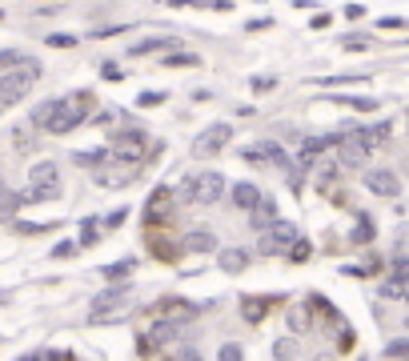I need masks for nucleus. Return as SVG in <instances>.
<instances>
[{
	"label": "nucleus",
	"instance_id": "8",
	"mask_svg": "<svg viewBox=\"0 0 409 361\" xmlns=\"http://www.w3.org/2000/svg\"><path fill=\"white\" fill-rule=\"evenodd\" d=\"M229 141H233V129H229V125H213V129H205V133L193 141V153H197L201 161H209V157H217Z\"/></svg>",
	"mask_w": 409,
	"mask_h": 361
},
{
	"label": "nucleus",
	"instance_id": "27",
	"mask_svg": "<svg viewBox=\"0 0 409 361\" xmlns=\"http://www.w3.org/2000/svg\"><path fill=\"white\" fill-rule=\"evenodd\" d=\"M381 293H385V297H401V293H405V277H393V281H385Z\"/></svg>",
	"mask_w": 409,
	"mask_h": 361
},
{
	"label": "nucleus",
	"instance_id": "36",
	"mask_svg": "<svg viewBox=\"0 0 409 361\" xmlns=\"http://www.w3.org/2000/svg\"><path fill=\"white\" fill-rule=\"evenodd\" d=\"M273 353H277L281 361H289V357H293V341H277V345H273Z\"/></svg>",
	"mask_w": 409,
	"mask_h": 361
},
{
	"label": "nucleus",
	"instance_id": "14",
	"mask_svg": "<svg viewBox=\"0 0 409 361\" xmlns=\"http://www.w3.org/2000/svg\"><path fill=\"white\" fill-rule=\"evenodd\" d=\"M277 301H281V297H245V301H241V313H245V321H261Z\"/></svg>",
	"mask_w": 409,
	"mask_h": 361
},
{
	"label": "nucleus",
	"instance_id": "29",
	"mask_svg": "<svg viewBox=\"0 0 409 361\" xmlns=\"http://www.w3.org/2000/svg\"><path fill=\"white\" fill-rule=\"evenodd\" d=\"M221 361H245V349L229 341V345H221Z\"/></svg>",
	"mask_w": 409,
	"mask_h": 361
},
{
	"label": "nucleus",
	"instance_id": "42",
	"mask_svg": "<svg viewBox=\"0 0 409 361\" xmlns=\"http://www.w3.org/2000/svg\"><path fill=\"white\" fill-rule=\"evenodd\" d=\"M181 361H201V357H197V349H185V357H181Z\"/></svg>",
	"mask_w": 409,
	"mask_h": 361
},
{
	"label": "nucleus",
	"instance_id": "37",
	"mask_svg": "<svg viewBox=\"0 0 409 361\" xmlns=\"http://www.w3.org/2000/svg\"><path fill=\"white\" fill-rule=\"evenodd\" d=\"M377 28H405V20H401V16H381Z\"/></svg>",
	"mask_w": 409,
	"mask_h": 361
},
{
	"label": "nucleus",
	"instance_id": "35",
	"mask_svg": "<svg viewBox=\"0 0 409 361\" xmlns=\"http://www.w3.org/2000/svg\"><path fill=\"white\" fill-rule=\"evenodd\" d=\"M76 253V245L73 241H57V249H52V257H73Z\"/></svg>",
	"mask_w": 409,
	"mask_h": 361
},
{
	"label": "nucleus",
	"instance_id": "9",
	"mask_svg": "<svg viewBox=\"0 0 409 361\" xmlns=\"http://www.w3.org/2000/svg\"><path fill=\"white\" fill-rule=\"evenodd\" d=\"M241 161L249 165H281V169H289V157L281 145H273V141H261V145H245L241 149Z\"/></svg>",
	"mask_w": 409,
	"mask_h": 361
},
{
	"label": "nucleus",
	"instance_id": "24",
	"mask_svg": "<svg viewBox=\"0 0 409 361\" xmlns=\"http://www.w3.org/2000/svg\"><path fill=\"white\" fill-rule=\"evenodd\" d=\"M161 49H173V40L153 37V40H141V45H133V52H136V57H141V52H161Z\"/></svg>",
	"mask_w": 409,
	"mask_h": 361
},
{
	"label": "nucleus",
	"instance_id": "20",
	"mask_svg": "<svg viewBox=\"0 0 409 361\" xmlns=\"http://www.w3.org/2000/svg\"><path fill=\"white\" fill-rule=\"evenodd\" d=\"M165 201H169V189H157V197H153L149 209H145V213H149V225H157L165 217Z\"/></svg>",
	"mask_w": 409,
	"mask_h": 361
},
{
	"label": "nucleus",
	"instance_id": "1",
	"mask_svg": "<svg viewBox=\"0 0 409 361\" xmlns=\"http://www.w3.org/2000/svg\"><path fill=\"white\" fill-rule=\"evenodd\" d=\"M93 109H97V97L93 93H69V97L61 100H52V112H49V121H45V129L49 133H69V129L76 125H85L88 117H93Z\"/></svg>",
	"mask_w": 409,
	"mask_h": 361
},
{
	"label": "nucleus",
	"instance_id": "3",
	"mask_svg": "<svg viewBox=\"0 0 409 361\" xmlns=\"http://www.w3.org/2000/svg\"><path fill=\"white\" fill-rule=\"evenodd\" d=\"M129 301H133V289H129V285H109L105 293H97V297L88 301V321H93V325L112 321Z\"/></svg>",
	"mask_w": 409,
	"mask_h": 361
},
{
	"label": "nucleus",
	"instance_id": "21",
	"mask_svg": "<svg viewBox=\"0 0 409 361\" xmlns=\"http://www.w3.org/2000/svg\"><path fill=\"white\" fill-rule=\"evenodd\" d=\"M100 217H88V221H81V245H97L100 241Z\"/></svg>",
	"mask_w": 409,
	"mask_h": 361
},
{
	"label": "nucleus",
	"instance_id": "15",
	"mask_svg": "<svg viewBox=\"0 0 409 361\" xmlns=\"http://www.w3.org/2000/svg\"><path fill=\"white\" fill-rule=\"evenodd\" d=\"M261 197H265V193H261L257 185H249V181H245V185H233V205H237V209H245V213H249Z\"/></svg>",
	"mask_w": 409,
	"mask_h": 361
},
{
	"label": "nucleus",
	"instance_id": "23",
	"mask_svg": "<svg viewBox=\"0 0 409 361\" xmlns=\"http://www.w3.org/2000/svg\"><path fill=\"white\" fill-rule=\"evenodd\" d=\"M285 253H289V261H297V265H301V261H309L313 245H309V241H301V237H297V241H293V245H289Z\"/></svg>",
	"mask_w": 409,
	"mask_h": 361
},
{
	"label": "nucleus",
	"instance_id": "41",
	"mask_svg": "<svg viewBox=\"0 0 409 361\" xmlns=\"http://www.w3.org/2000/svg\"><path fill=\"white\" fill-rule=\"evenodd\" d=\"M273 85H277L273 76H257V81H253V88H257V93H265V88H273Z\"/></svg>",
	"mask_w": 409,
	"mask_h": 361
},
{
	"label": "nucleus",
	"instance_id": "16",
	"mask_svg": "<svg viewBox=\"0 0 409 361\" xmlns=\"http://www.w3.org/2000/svg\"><path fill=\"white\" fill-rule=\"evenodd\" d=\"M73 161L93 173V169H100V165L109 161V149H81V153H73Z\"/></svg>",
	"mask_w": 409,
	"mask_h": 361
},
{
	"label": "nucleus",
	"instance_id": "19",
	"mask_svg": "<svg viewBox=\"0 0 409 361\" xmlns=\"http://www.w3.org/2000/svg\"><path fill=\"white\" fill-rule=\"evenodd\" d=\"M193 64H201L197 52H169L165 57V69H193Z\"/></svg>",
	"mask_w": 409,
	"mask_h": 361
},
{
	"label": "nucleus",
	"instance_id": "33",
	"mask_svg": "<svg viewBox=\"0 0 409 361\" xmlns=\"http://www.w3.org/2000/svg\"><path fill=\"white\" fill-rule=\"evenodd\" d=\"M13 64H20V52H13V49H4L0 52V73H8Z\"/></svg>",
	"mask_w": 409,
	"mask_h": 361
},
{
	"label": "nucleus",
	"instance_id": "31",
	"mask_svg": "<svg viewBox=\"0 0 409 361\" xmlns=\"http://www.w3.org/2000/svg\"><path fill=\"white\" fill-rule=\"evenodd\" d=\"M341 49H349V52L369 49V37H345V40H341Z\"/></svg>",
	"mask_w": 409,
	"mask_h": 361
},
{
	"label": "nucleus",
	"instance_id": "12",
	"mask_svg": "<svg viewBox=\"0 0 409 361\" xmlns=\"http://www.w3.org/2000/svg\"><path fill=\"white\" fill-rule=\"evenodd\" d=\"M249 221H253V229H269L273 221H277V205H273V197H261L253 209H249Z\"/></svg>",
	"mask_w": 409,
	"mask_h": 361
},
{
	"label": "nucleus",
	"instance_id": "40",
	"mask_svg": "<svg viewBox=\"0 0 409 361\" xmlns=\"http://www.w3.org/2000/svg\"><path fill=\"white\" fill-rule=\"evenodd\" d=\"M49 45H52V49H69V45H73V37H57V32H52Z\"/></svg>",
	"mask_w": 409,
	"mask_h": 361
},
{
	"label": "nucleus",
	"instance_id": "30",
	"mask_svg": "<svg viewBox=\"0 0 409 361\" xmlns=\"http://www.w3.org/2000/svg\"><path fill=\"white\" fill-rule=\"evenodd\" d=\"M124 217H129V209L121 205V209H112L109 217H100V225H109V229H117V225H124Z\"/></svg>",
	"mask_w": 409,
	"mask_h": 361
},
{
	"label": "nucleus",
	"instance_id": "26",
	"mask_svg": "<svg viewBox=\"0 0 409 361\" xmlns=\"http://www.w3.org/2000/svg\"><path fill=\"white\" fill-rule=\"evenodd\" d=\"M369 237H373V221H369V217H361V225L353 229V241H357V245H365Z\"/></svg>",
	"mask_w": 409,
	"mask_h": 361
},
{
	"label": "nucleus",
	"instance_id": "18",
	"mask_svg": "<svg viewBox=\"0 0 409 361\" xmlns=\"http://www.w3.org/2000/svg\"><path fill=\"white\" fill-rule=\"evenodd\" d=\"M185 249H193V253H209V249H217V241H213L205 229H197V233H185Z\"/></svg>",
	"mask_w": 409,
	"mask_h": 361
},
{
	"label": "nucleus",
	"instance_id": "13",
	"mask_svg": "<svg viewBox=\"0 0 409 361\" xmlns=\"http://www.w3.org/2000/svg\"><path fill=\"white\" fill-rule=\"evenodd\" d=\"M181 329H185V317H161V321H153V345H165V341H173Z\"/></svg>",
	"mask_w": 409,
	"mask_h": 361
},
{
	"label": "nucleus",
	"instance_id": "25",
	"mask_svg": "<svg viewBox=\"0 0 409 361\" xmlns=\"http://www.w3.org/2000/svg\"><path fill=\"white\" fill-rule=\"evenodd\" d=\"M133 269H136V261L129 257V261H121V265H105V277H109V281H117V277H129Z\"/></svg>",
	"mask_w": 409,
	"mask_h": 361
},
{
	"label": "nucleus",
	"instance_id": "10",
	"mask_svg": "<svg viewBox=\"0 0 409 361\" xmlns=\"http://www.w3.org/2000/svg\"><path fill=\"white\" fill-rule=\"evenodd\" d=\"M28 88H32L28 69H20V73H4V76H0V105H16V100H25Z\"/></svg>",
	"mask_w": 409,
	"mask_h": 361
},
{
	"label": "nucleus",
	"instance_id": "22",
	"mask_svg": "<svg viewBox=\"0 0 409 361\" xmlns=\"http://www.w3.org/2000/svg\"><path fill=\"white\" fill-rule=\"evenodd\" d=\"M341 100V105H349V109H357V112H377V100L373 97H333Z\"/></svg>",
	"mask_w": 409,
	"mask_h": 361
},
{
	"label": "nucleus",
	"instance_id": "34",
	"mask_svg": "<svg viewBox=\"0 0 409 361\" xmlns=\"http://www.w3.org/2000/svg\"><path fill=\"white\" fill-rule=\"evenodd\" d=\"M289 325H293V333H305V329H309V317H305V313H289Z\"/></svg>",
	"mask_w": 409,
	"mask_h": 361
},
{
	"label": "nucleus",
	"instance_id": "17",
	"mask_svg": "<svg viewBox=\"0 0 409 361\" xmlns=\"http://www.w3.org/2000/svg\"><path fill=\"white\" fill-rule=\"evenodd\" d=\"M217 265H221L225 273H241V269L249 265V253L245 249H225L221 257H217Z\"/></svg>",
	"mask_w": 409,
	"mask_h": 361
},
{
	"label": "nucleus",
	"instance_id": "7",
	"mask_svg": "<svg viewBox=\"0 0 409 361\" xmlns=\"http://www.w3.org/2000/svg\"><path fill=\"white\" fill-rule=\"evenodd\" d=\"M93 177H97L100 185H109V189H124V185H133L136 177H141V165L121 161V157H112L109 153V161L100 165V169H93Z\"/></svg>",
	"mask_w": 409,
	"mask_h": 361
},
{
	"label": "nucleus",
	"instance_id": "2",
	"mask_svg": "<svg viewBox=\"0 0 409 361\" xmlns=\"http://www.w3.org/2000/svg\"><path fill=\"white\" fill-rule=\"evenodd\" d=\"M177 197L185 201V205H217L225 197V177L213 173V169L209 173H197V177H185Z\"/></svg>",
	"mask_w": 409,
	"mask_h": 361
},
{
	"label": "nucleus",
	"instance_id": "11",
	"mask_svg": "<svg viewBox=\"0 0 409 361\" xmlns=\"http://www.w3.org/2000/svg\"><path fill=\"white\" fill-rule=\"evenodd\" d=\"M365 185H369V193H377V197H397V193H401V181H397L393 169H369V173H365Z\"/></svg>",
	"mask_w": 409,
	"mask_h": 361
},
{
	"label": "nucleus",
	"instance_id": "44",
	"mask_svg": "<svg viewBox=\"0 0 409 361\" xmlns=\"http://www.w3.org/2000/svg\"><path fill=\"white\" fill-rule=\"evenodd\" d=\"M0 16H4V13H0Z\"/></svg>",
	"mask_w": 409,
	"mask_h": 361
},
{
	"label": "nucleus",
	"instance_id": "6",
	"mask_svg": "<svg viewBox=\"0 0 409 361\" xmlns=\"http://www.w3.org/2000/svg\"><path fill=\"white\" fill-rule=\"evenodd\" d=\"M293 241H297V225H293V221H281V217H277L269 229H261L257 249L265 253V257H281V253H285Z\"/></svg>",
	"mask_w": 409,
	"mask_h": 361
},
{
	"label": "nucleus",
	"instance_id": "28",
	"mask_svg": "<svg viewBox=\"0 0 409 361\" xmlns=\"http://www.w3.org/2000/svg\"><path fill=\"white\" fill-rule=\"evenodd\" d=\"M161 100H165V93L149 88V93H141V97H136V105H141V109H153V105H161Z\"/></svg>",
	"mask_w": 409,
	"mask_h": 361
},
{
	"label": "nucleus",
	"instance_id": "5",
	"mask_svg": "<svg viewBox=\"0 0 409 361\" xmlns=\"http://www.w3.org/2000/svg\"><path fill=\"white\" fill-rule=\"evenodd\" d=\"M28 193L25 201H52L61 193V173H57V161H37L32 165V173H28Z\"/></svg>",
	"mask_w": 409,
	"mask_h": 361
},
{
	"label": "nucleus",
	"instance_id": "39",
	"mask_svg": "<svg viewBox=\"0 0 409 361\" xmlns=\"http://www.w3.org/2000/svg\"><path fill=\"white\" fill-rule=\"evenodd\" d=\"M100 73H105V81H121V69H117V64H105V69H100Z\"/></svg>",
	"mask_w": 409,
	"mask_h": 361
},
{
	"label": "nucleus",
	"instance_id": "32",
	"mask_svg": "<svg viewBox=\"0 0 409 361\" xmlns=\"http://www.w3.org/2000/svg\"><path fill=\"white\" fill-rule=\"evenodd\" d=\"M361 81H365V76L353 73V76H325L321 85H361Z\"/></svg>",
	"mask_w": 409,
	"mask_h": 361
},
{
	"label": "nucleus",
	"instance_id": "38",
	"mask_svg": "<svg viewBox=\"0 0 409 361\" xmlns=\"http://www.w3.org/2000/svg\"><path fill=\"white\" fill-rule=\"evenodd\" d=\"M385 353H389V357H405V353H409V345H405V341H393V345L385 349Z\"/></svg>",
	"mask_w": 409,
	"mask_h": 361
},
{
	"label": "nucleus",
	"instance_id": "43",
	"mask_svg": "<svg viewBox=\"0 0 409 361\" xmlns=\"http://www.w3.org/2000/svg\"><path fill=\"white\" fill-rule=\"evenodd\" d=\"M4 301H8V293H0V305H4Z\"/></svg>",
	"mask_w": 409,
	"mask_h": 361
},
{
	"label": "nucleus",
	"instance_id": "4",
	"mask_svg": "<svg viewBox=\"0 0 409 361\" xmlns=\"http://www.w3.org/2000/svg\"><path fill=\"white\" fill-rule=\"evenodd\" d=\"M109 153L112 157H121V161H145V153H149V133L145 129H136V125H129V129H112V145H109Z\"/></svg>",
	"mask_w": 409,
	"mask_h": 361
}]
</instances>
